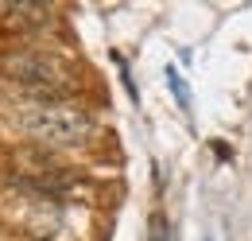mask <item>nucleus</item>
<instances>
[{
    "label": "nucleus",
    "instance_id": "nucleus-1",
    "mask_svg": "<svg viewBox=\"0 0 252 241\" xmlns=\"http://www.w3.org/2000/svg\"><path fill=\"white\" fill-rule=\"evenodd\" d=\"M4 128L43 152H82L97 140V120L82 105H59L39 97H16L4 113Z\"/></svg>",
    "mask_w": 252,
    "mask_h": 241
},
{
    "label": "nucleus",
    "instance_id": "nucleus-2",
    "mask_svg": "<svg viewBox=\"0 0 252 241\" xmlns=\"http://www.w3.org/2000/svg\"><path fill=\"white\" fill-rule=\"evenodd\" d=\"M0 78L24 90V97H39V101H63V93L74 90V70L59 55L39 47H20L0 55Z\"/></svg>",
    "mask_w": 252,
    "mask_h": 241
},
{
    "label": "nucleus",
    "instance_id": "nucleus-3",
    "mask_svg": "<svg viewBox=\"0 0 252 241\" xmlns=\"http://www.w3.org/2000/svg\"><path fill=\"white\" fill-rule=\"evenodd\" d=\"M0 8H4L12 31H20V35L43 31V24L51 20V4H28V0H20V4H0Z\"/></svg>",
    "mask_w": 252,
    "mask_h": 241
},
{
    "label": "nucleus",
    "instance_id": "nucleus-4",
    "mask_svg": "<svg viewBox=\"0 0 252 241\" xmlns=\"http://www.w3.org/2000/svg\"><path fill=\"white\" fill-rule=\"evenodd\" d=\"M167 82H171V90H175V97H179V105H183V109H190V93H187V82L179 78V70H175V66L167 70Z\"/></svg>",
    "mask_w": 252,
    "mask_h": 241
}]
</instances>
